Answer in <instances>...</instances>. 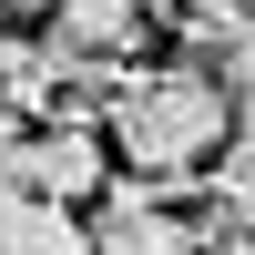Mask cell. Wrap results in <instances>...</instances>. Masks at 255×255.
<instances>
[{
	"label": "cell",
	"instance_id": "cell-1",
	"mask_svg": "<svg viewBox=\"0 0 255 255\" xmlns=\"http://www.w3.org/2000/svg\"><path fill=\"white\" fill-rule=\"evenodd\" d=\"M225 133H235V92L204 61H123L113 102H102V143L133 174L174 184V194L204 184V163L225 153Z\"/></svg>",
	"mask_w": 255,
	"mask_h": 255
},
{
	"label": "cell",
	"instance_id": "cell-2",
	"mask_svg": "<svg viewBox=\"0 0 255 255\" xmlns=\"http://www.w3.org/2000/svg\"><path fill=\"white\" fill-rule=\"evenodd\" d=\"M0 174L31 184L51 204H92L113 184V143L92 133L82 113H41V123H0Z\"/></svg>",
	"mask_w": 255,
	"mask_h": 255
},
{
	"label": "cell",
	"instance_id": "cell-3",
	"mask_svg": "<svg viewBox=\"0 0 255 255\" xmlns=\"http://www.w3.org/2000/svg\"><path fill=\"white\" fill-rule=\"evenodd\" d=\"M143 31H153L143 0H61L51 10V51H72V61H133Z\"/></svg>",
	"mask_w": 255,
	"mask_h": 255
},
{
	"label": "cell",
	"instance_id": "cell-4",
	"mask_svg": "<svg viewBox=\"0 0 255 255\" xmlns=\"http://www.w3.org/2000/svg\"><path fill=\"white\" fill-rule=\"evenodd\" d=\"M0 255H92V235H82L51 194H31V184L0 174Z\"/></svg>",
	"mask_w": 255,
	"mask_h": 255
},
{
	"label": "cell",
	"instance_id": "cell-5",
	"mask_svg": "<svg viewBox=\"0 0 255 255\" xmlns=\"http://www.w3.org/2000/svg\"><path fill=\"white\" fill-rule=\"evenodd\" d=\"M0 10H61V0H0Z\"/></svg>",
	"mask_w": 255,
	"mask_h": 255
},
{
	"label": "cell",
	"instance_id": "cell-6",
	"mask_svg": "<svg viewBox=\"0 0 255 255\" xmlns=\"http://www.w3.org/2000/svg\"><path fill=\"white\" fill-rule=\"evenodd\" d=\"M225 10H245V20H255V0H225Z\"/></svg>",
	"mask_w": 255,
	"mask_h": 255
}]
</instances>
